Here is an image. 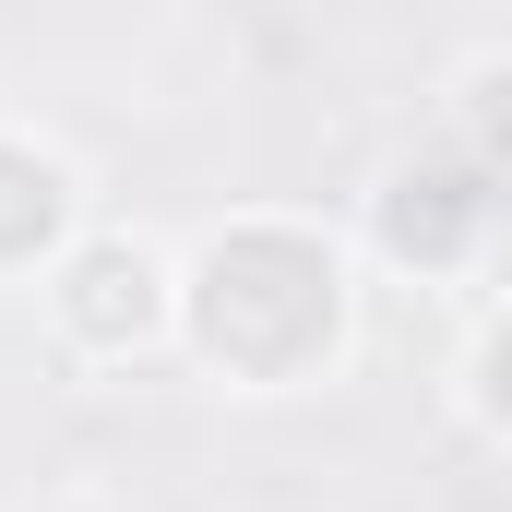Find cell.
<instances>
[{
  "mask_svg": "<svg viewBox=\"0 0 512 512\" xmlns=\"http://www.w3.org/2000/svg\"><path fill=\"white\" fill-rule=\"evenodd\" d=\"M179 334L227 382H310L346 346V262L310 227H215L179 274Z\"/></svg>",
  "mask_w": 512,
  "mask_h": 512,
  "instance_id": "cell-1",
  "label": "cell"
},
{
  "mask_svg": "<svg viewBox=\"0 0 512 512\" xmlns=\"http://www.w3.org/2000/svg\"><path fill=\"white\" fill-rule=\"evenodd\" d=\"M48 298H60V334L96 346V358H131V346H155L179 322V286H167V262L143 251V239H84Z\"/></svg>",
  "mask_w": 512,
  "mask_h": 512,
  "instance_id": "cell-2",
  "label": "cell"
},
{
  "mask_svg": "<svg viewBox=\"0 0 512 512\" xmlns=\"http://www.w3.org/2000/svg\"><path fill=\"white\" fill-rule=\"evenodd\" d=\"M477 227H489V167L477 155H429V167H405L382 191V251L393 262H465L477 251Z\"/></svg>",
  "mask_w": 512,
  "mask_h": 512,
  "instance_id": "cell-3",
  "label": "cell"
},
{
  "mask_svg": "<svg viewBox=\"0 0 512 512\" xmlns=\"http://www.w3.org/2000/svg\"><path fill=\"white\" fill-rule=\"evenodd\" d=\"M60 227H72V179H60V155L24 143V131H0V274H24Z\"/></svg>",
  "mask_w": 512,
  "mask_h": 512,
  "instance_id": "cell-4",
  "label": "cell"
},
{
  "mask_svg": "<svg viewBox=\"0 0 512 512\" xmlns=\"http://www.w3.org/2000/svg\"><path fill=\"white\" fill-rule=\"evenodd\" d=\"M465 143H477V167H489V179L512 167V48L465 72Z\"/></svg>",
  "mask_w": 512,
  "mask_h": 512,
  "instance_id": "cell-5",
  "label": "cell"
},
{
  "mask_svg": "<svg viewBox=\"0 0 512 512\" xmlns=\"http://www.w3.org/2000/svg\"><path fill=\"white\" fill-rule=\"evenodd\" d=\"M465 405H477L489 441H512V310L477 334V358H465Z\"/></svg>",
  "mask_w": 512,
  "mask_h": 512,
  "instance_id": "cell-6",
  "label": "cell"
}]
</instances>
